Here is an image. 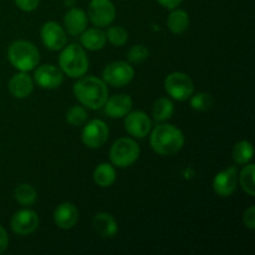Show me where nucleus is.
Listing matches in <instances>:
<instances>
[{
  "mask_svg": "<svg viewBox=\"0 0 255 255\" xmlns=\"http://www.w3.org/2000/svg\"><path fill=\"white\" fill-rule=\"evenodd\" d=\"M149 51L146 46L143 45H136V46L132 47L128 51V61L133 62V64H139V62H143L144 60H147L148 57Z\"/></svg>",
  "mask_w": 255,
  "mask_h": 255,
  "instance_id": "nucleus-30",
  "label": "nucleus"
},
{
  "mask_svg": "<svg viewBox=\"0 0 255 255\" xmlns=\"http://www.w3.org/2000/svg\"><path fill=\"white\" fill-rule=\"evenodd\" d=\"M139 146L134 139L128 137L119 138L111 147L110 158L114 166L127 168L132 166L139 157Z\"/></svg>",
  "mask_w": 255,
  "mask_h": 255,
  "instance_id": "nucleus-5",
  "label": "nucleus"
},
{
  "mask_svg": "<svg viewBox=\"0 0 255 255\" xmlns=\"http://www.w3.org/2000/svg\"><path fill=\"white\" fill-rule=\"evenodd\" d=\"M54 221L61 229H71L79 221V211L72 203L65 202L56 208L54 213Z\"/></svg>",
  "mask_w": 255,
  "mask_h": 255,
  "instance_id": "nucleus-16",
  "label": "nucleus"
},
{
  "mask_svg": "<svg viewBox=\"0 0 255 255\" xmlns=\"http://www.w3.org/2000/svg\"><path fill=\"white\" fill-rule=\"evenodd\" d=\"M16 6L22 11H32L39 6L40 0H14Z\"/></svg>",
  "mask_w": 255,
  "mask_h": 255,
  "instance_id": "nucleus-32",
  "label": "nucleus"
},
{
  "mask_svg": "<svg viewBox=\"0 0 255 255\" xmlns=\"http://www.w3.org/2000/svg\"><path fill=\"white\" fill-rule=\"evenodd\" d=\"M9 244V237H7L6 231L0 226V254L4 253Z\"/></svg>",
  "mask_w": 255,
  "mask_h": 255,
  "instance_id": "nucleus-33",
  "label": "nucleus"
},
{
  "mask_svg": "<svg viewBox=\"0 0 255 255\" xmlns=\"http://www.w3.org/2000/svg\"><path fill=\"white\" fill-rule=\"evenodd\" d=\"M95 232L102 238H112L119 232V226L114 217L109 213H99L92 221Z\"/></svg>",
  "mask_w": 255,
  "mask_h": 255,
  "instance_id": "nucleus-19",
  "label": "nucleus"
},
{
  "mask_svg": "<svg viewBox=\"0 0 255 255\" xmlns=\"http://www.w3.org/2000/svg\"><path fill=\"white\" fill-rule=\"evenodd\" d=\"M15 199L22 206H32L36 202L37 194L34 187L27 183H21L15 188L14 191Z\"/></svg>",
  "mask_w": 255,
  "mask_h": 255,
  "instance_id": "nucleus-24",
  "label": "nucleus"
},
{
  "mask_svg": "<svg viewBox=\"0 0 255 255\" xmlns=\"http://www.w3.org/2000/svg\"><path fill=\"white\" fill-rule=\"evenodd\" d=\"M105 112L112 119L126 116L132 109V99L128 95H115L105 102Z\"/></svg>",
  "mask_w": 255,
  "mask_h": 255,
  "instance_id": "nucleus-15",
  "label": "nucleus"
},
{
  "mask_svg": "<svg viewBox=\"0 0 255 255\" xmlns=\"http://www.w3.org/2000/svg\"><path fill=\"white\" fill-rule=\"evenodd\" d=\"M173 111L174 107L171 100L166 99V97H161V99H158L153 104L152 115H153V119L156 121L163 122L171 119V116L173 115Z\"/></svg>",
  "mask_w": 255,
  "mask_h": 255,
  "instance_id": "nucleus-23",
  "label": "nucleus"
},
{
  "mask_svg": "<svg viewBox=\"0 0 255 255\" xmlns=\"http://www.w3.org/2000/svg\"><path fill=\"white\" fill-rule=\"evenodd\" d=\"M59 65L62 72L70 77H81L89 69V59L84 47L71 44L65 47L59 56Z\"/></svg>",
  "mask_w": 255,
  "mask_h": 255,
  "instance_id": "nucleus-4",
  "label": "nucleus"
},
{
  "mask_svg": "<svg viewBox=\"0 0 255 255\" xmlns=\"http://www.w3.org/2000/svg\"><path fill=\"white\" fill-rule=\"evenodd\" d=\"M243 222L246 224V227L251 231L255 229V207L251 206L246 212H244L243 216Z\"/></svg>",
  "mask_w": 255,
  "mask_h": 255,
  "instance_id": "nucleus-31",
  "label": "nucleus"
},
{
  "mask_svg": "<svg viewBox=\"0 0 255 255\" xmlns=\"http://www.w3.org/2000/svg\"><path fill=\"white\" fill-rule=\"evenodd\" d=\"M151 120L144 112L134 111L126 115L125 120V128L131 136L136 138H143L151 131Z\"/></svg>",
  "mask_w": 255,
  "mask_h": 255,
  "instance_id": "nucleus-11",
  "label": "nucleus"
},
{
  "mask_svg": "<svg viewBox=\"0 0 255 255\" xmlns=\"http://www.w3.org/2000/svg\"><path fill=\"white\" fill-rule=\"evenodd\" d=\"M7 59L15 69L27 72L37 66L40 61V54L34 44L25 40H17L12 42L7 49Z\"/></svg>",
  "mask_w": 255,
  "mask_h": 255,
  "instance_id": "nucleus-3",
  "label": "nucleus"
},
{
  "mask_svg": "<svg viewBox=\"0 0 255 255\" xmlns=\"http://www.w3.org/2000/svg\"><path fill=\"white\" fill-rule=\"evenodd\" d=\"M41 40L45 46L52 51L64 49L67 41L65 30L54 21L46 22L41 27Z\"/></svg>",
  "mask_w": 255,
  "mask_h": 255,
  "instance_id": "nucleus-10",
  "label": "nucleus"
},
{
  "mask_svg": "<svg viewBox=\"0 0 255 255\" xmlns=\"http://www.w3.org/2000/svg\"><path fill=\"white\" fill-rule=\"evenodd\" d=\"M164 90L176 101H186L193 95V81L184 72H172L164 80Z\"/></svg>",
  "mask_w": 255,
  "mask_h": 255,
  "instance_id": "nucleus-6",
  "label": "nucleus"
},
{
  "mask_svg": "<svg viewBox=\"0 0 255 255\" xmlns=\"http://www.w3.org/2000/svg\"><path fill=\"white\" fill-rule=\"evenodd\" d=\"M39 227V217L34 211L22 209L11 218V229L19 236H29Z\"/></svg>",
  "mask_w": 255,
  "mask_h": 255,
  "instance_id": "nucleus-12",
  "label": "nucleus"
},
{
  "mask_svg": "<svg viewBox=\"0 0 255 255\" xmlns=\"http://www.w3.org/2000/svg\"><path fill=\"white\" fill-rule=\"evenodd\" d=\"M34 79L42 89H57L64 81V74L54 65H42L35 71Z\"/></svg>",
  "mask_w": 255,
  "mask_h": 255,
  "instance_id": "nucleus-13",
  "label": "nucleus"
},
{
  "mask_svg": "<svg viewBox=\"0 0 255 255\" xmlns=\"http://www.w3.org/2000/svg\"><path fill=\"white\" fill-rule=\"evenodd\" d=\"M214 99L208 92H199L192 96L191 106L197 111H208L213 107Z\"/></svg>",
  "mask_w": 255,
  "mask_h": 255,
  "instance_id": "nucleus-27",
  "label": "nucleus"
},
{
  "mask_svg": "<svg viewBox=\"0 0 255 255\" xmlns=\"http://www.w3.org/2000/svg\"><path fill=\"white\" fill-rule=\"evenodd\" d=\"M109 127L101 120H92L82 129V142L90 148H100L109 139Z\"/></svg>",
  "mask_w": 255,
  "mask_h": 255,
  "instance_id": "nucleus-8",
  "label": "nucleus"
},
{
  "mask_svg": "<svg viewBox=\"0 0 255 255\" xmlns=\"http://www.w3.org/2000/svg\"><path fill=\"white\" fill-rule=\"evenodd\" d=\"M106 44V34L100 29L85 30L81 34V45L87 50L96 51L102 49Z\"/></svg>",
  "mask_w": 255,
  "mask_h": 255,
  "instance_id": "nucleus-20",
  "label": "nucleus"
},
{
  "mask_svg": "<svg viewBox=\"0 0 255 255\" xmlns=\"http://www.w3.org/2000/svg\"><path fill=\"white\" fill-rule=\"evenodd\" d=\"M157 1H158L162 6L166 7V9L173 10V9H176L179 4H181L182 0H157Z\"/></svg>",
  "mask_w": 255,
  "mask_h": 255,
  "instance_id": "nucleus-34",
  "label": "nucleus"
},
{
  "mask_svg": "<svg viewBox=\"0 0 255 255\" xmlns=\"http://www.w3.org/2000/svg\"><path fill=\"white\" fill-rule=\"evenodd\" d=\"M87 111L82 106H74L67 111L66 121L72 126L82 125L87 120Z\"/></svg>",
  "mask_w": 255,
  "mask_h": 255,
  "instance_id": "nucleus-29",
  "label": "nucleus"
},
{
  "mask_svg": "<svg viewBox=\"0 0 255 255\" xmlns=\"http://www.w3.org/2000/svg\"><path fill=\"white\" fill-rule=\"evenodd\" d=\"M74 94L84 106L91 110H99L109 99L106 82L94 76L80 77L74 85Z\"/></svg>",
  "mask_w": 255,
  "mask_h": 255,
  "instance_id": "nucleus-1",
  "label": "nucleus"
},
{
  "mask_svg": "<svg viewBox=\"0 0 255 255\" xmlns=\"http://www.w3.org/2000/svg\"><path fill=\"white\" fill-rule=\"evenodd\" d=\"M254 174H255V166L254 164H248V166H246L243 169H242L241 176H239V182H241L242 188H243V191L251 197L255 196Z\"/></svg>",
  "mask_w": 255,
  "mask_h": 255,
  "instance_id": "nucleus-25",
  "label": "nucleus"
},
{
  "mask_svg": "<svg viewBox=\"0 0 255 255\" xmlns=\"http://www.w3.org/2000/svg\"><path fill=\"white\" fill-rule=\"evenodd\" d=\"M32 89L34 82L26 72L21 71L20 74H15L9 81L10 92L16 99H26L32 92Z\"/></svg>",
  "mask_w": 255,
  "mask_h": 255,
  "instance_id": "nucleus-18",
  "label": "nucleus"
},
{
  "mask_svg": "<svg viewBox=\"0 0 255 255\" xmlns=\"http://www.w3.org/2000/svg\"><path fill=\"white\" fill-rule=\"evenodd\" d=\"M189 25V16L184 10H173L167 20V26L173 34H183Z\"/></svg>",
  "mask_w": 255,
  "mask_h": 255,
  "instance_id": "nucleus-22",
  "label": "nucleus"
},
{
  "mask_svg": "<svg viewBox=\"0 0 255 255\" xmlns=\"http://www.w3.org/2000/svg\"><path fill=\"white\" fill-rule=\"evenodd\" d=\"M106 37L115 46H122L128 39V32L121 26H111L107 30Z\"/></svg>",
  "mask_w": 255,
  "mask_h": 255,
  "instance_id": "nucleus-28",
  "label": "nucleus"
},
{
  "mask_svg": "<svg viewBox=\"0 0 255 255\" xmlns=\"http://www.w3.org/2000/svg\"><path fill=\"white\" fill-rule=\"evenodd\" d=\"M233 158L238 163L246 164L253 158V144L248 141H241L234 146Z\"/></svg>",
  "mask_w": 255,
  "mask_h": 255,
  "instance_id": "nucleus-26",
  "label": "nucleus"
},
{
  "mask_svg": "<svg viewBox=\"0 0 255 255\" xmlns=\"http://www.w3.org/2000/svg\"><path fill=\"white\" fill-rule=\"evenodd\" d=\"M152 149L162 156H171L181 151L184 136L179 128L169 124H161L152 131L149 139Z\"/></svg>",
  "mask_w": 255,
  "mask_h": 255,
  "instance_id": "nucleus-2",
  "label": "nucleus"
},
{
  "mask_svg": "<svg viewBox=\"0 0 255 255\" xmlns=\"http://www.w3.org/2000/svg\"><path fill=\"white\" fill-rule=\"evenodd\" d=\"M65 27L66 31L72 36H77L81 35L82 32L86 30L87 26V16L85 14L84 10L77 9V7H72L71 10L66 12L64 19Z\"/></svg>",
  "mask_w": 255,
  "mask_h": 255,
  "instance_id": "nucleus-17",
  "label": "nucleus"
},
{
  "mask_svg": "<svg viewBox=\"0 0 255 255\" xmlns=\"http://www.w3.org/2000/svg\"><path fill=\"white\" fill-rule=\"evenodd\" d=\"M134 76L133 67L125 61H115L107 65L102 71V79L107 85L114 87L126 86Z\"/></svg>",
  "mask_w": 255,
  "mask_h": 255,
  "instance_id": "nucleus-7",
  "label": "nucleus"
},
{
  "mask_svg": "<svg viewBox=\"0 0 255 255\" xmlns=\"http://www.w3.org/2000/svg\"><path fill=\"white\" fill-rule=\"evenodd\" d=\"M89 16L96 26H109L116 16V9L111 0H91Z\"/></svg>",
  "mask_w": 255,
  "mask_h": 255,
  "instance_id": "nucleus-9",
  "label": "nucleus"
},
{
  "mask_svg": "<svg viewBox=\"0 0 255 255\" xmlns=\"http://www.w3.org/2000/svg\"><path fill=\"white\" fill-rule=\"evenodd\" d=\"M238 184V174L236 167H229L219 172L213 179L214 192L219 197H229L234 193Z\"/></svg>",
  "mask_w": 255,
  "mask_h": 255,
  "instance_id": "nucleus-14",
  "label": "nucleus"
},
{
  "mask_svg": "<svg viewBox=\"0 0 255 255\" xmlns=\"http://www.w3.org/2000/svg\"><path fill=\"white\" fill-rule=\"evenodd\" d=\"M94 181L97 186L106 188L116 181V171L110 163H101L94 171Z\"/></svg>",
  "mask_w": 255,
  "mask_h": 255,
  "instance_id": "nucleus-21",
  "label": "nucleus"
}]
</instances>
